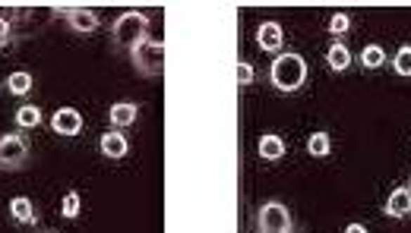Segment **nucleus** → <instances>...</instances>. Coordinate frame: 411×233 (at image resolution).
Wrapping results in <instances>:
<instances>
[{"label": "nucleus", "instance_id": "1", "mask_svg": "<svg viewBox=\"0 0 411 233\" xmlns=\"http://www.w3.org/2000/svg\"><path fill=\"white\" fill-rule=\"evenodd\" d=\"M269 79L278 92H297L307 82V60L301 54H282L272 60Z\"/></svg>", "mask_w": 411, "mask_h": 233}, {"label": "nucleus", "instance_id": "2", "mask_svg": "<svg viewBox=\"0 0 411 233\" xmlns=\"http://www.w3.org/2000/svg\"><path fill=\"white\" fill-rule=\"evenodd\" d=\"M145 31H149V19H145V13H124V16L114 22V41L120 44V48H136L139 41L145 38Z\"/></svg>", "mask_w": 411, "mask_h": 233}, {"label": "nucleus", "instance_id": "3", "mask_svg": "<svg viewBox=\"0 0 411 233\" xmlns=\"http://www.w3.org/2000/svg\"><path fill=\"white\" fill-rule=\"evenodd\" d=\"M162 54H164V44H162V41H152L149 35H145L143 41H139L136 48L130 50L133 63H136L139 73H145V76L162 73Z\"/></svg>", "mask_w": 411, "mask_h": 233}, {"label": "nucleus", "instance_id": "4", "mask_svg": "<svg viewBox=\"0 0 411 233\" xmlns=\"http://www.w3.org/2000/svg\"><path fill=\"white\" fill-rule=\"evenodd\" d=\"M29 161V142L16 132L0 136V170H19Z\"/></svg>", "mask_w": 411, "mask_h": 233}, {"label": "nucleus", "instance_id": "5", "mask_svg": "<svg viewBox=\"0 0 411 233\" xmlns=\"http://www.w3.org/2000/svg\"><path fill=\"white\" fill-rule=\"evenodd\" d=\"M259 233H291V214L282 202H266L259 208Z\"/></svg>", "mask_w": 411, "mask_h": 233}, {"label": "nucleus", "instance_id": "6", "mask_svg": "<svg viewBox=\"0 0 411 233\" xmlns=\"http://www.w3.org/2000/svg\"><path fill=\"white\" fill-rule=\"evenodd\" d=\"M51 129H54L57 136H79L82 113L76 111V107H60V111H54V117H51Z\"/></svg>", "mask_w": 411, "mask_h": 233}, {"label": "nucleus", "instance_id": "7", "mask_svg": "<svg viewBox=\"0 0 411 233\" xmlns=\"http://www.w3.org/2000/svg\"><path fill=\"white\" fill-rule=\"evenodd\" d=\"M67 16L70 29L79 31V35H92L95 29H98V16H95L92 10H82V6H73V10H57Z\"/></svg>", "mask_w": 411, "mask_h": 233}, {"label": "nucleus", "instance_id": "8", "mask_svg": "<svg viewBox=\"0 0 411 233\" xmlns=\"http://www.w3.org/2000/svg\"><path fill=\"white\" fill-rule=\"evenodd\" d=\"M282 41H285V31H282V25L272 22V19L256 29V44L266 54H278V50H282Z\"/></svg>", "mask_w": 411, "mask_h": 233}, {"label": "nucleus", "instance_id": "9", "mask_svg": "<svg viewBox=\"0 0 411 233\" xmlns=\"http://www.w3.org/2000/svg\"><path fill=\"white\" fill-rule=\"evenodd\" d=\"M386 214H389V218H408V214H411V192H408V186L392 189L389 199H386Z\"/></svg>", "mask_w": 411, "mask_h": 233}, {"label": "nucleus", "instance_id": "10", "mask_svg": "<svg viewBox=\"0 0 411 233\" xmlns=\"http://www.w3.org/2000/svg\"><path fill=\"white\" fill-rule=\"evenodd\" d=\"M126 151H130V142H126L124 132H105L101 136V155L105 157L117 161V157H126Z\"/></svg>", "mask_w": 411, "mask_h": 233}, {"label": "nucleus", "instance_id": "11", "mask_svg": "<svg viewBox=\"0 0 411 233\" xmlns=\"http://www.w3.org/2000/svg\"><path fill=\"white\" fill-rule=\"evenodd\" d=\"M10 214L16 224H35V205H32V199H25V195H16V199L10 202Z\"/></svg>", "mask_w": 411, "mask_h": 233}, {"label": "nucleus", "instance_id": "12", "mask_svg": "<svg viewBox=\"0 0 411 233\" xmlns=\"http://www.w3.org/2000/svg\"><path fill=\"white\" fill-rule=\"evenodd\" d=\"M136 104H130V101H117V104H111V111H107V120H111V126H130L133 120H136Z\"/></svg>", "mask_w": 411, "mask_h": 233}, {"label": "nucleus", "instance_id": "13", "mask_svg": "<svg viewBox=\"0 0 411 233\" xmlns=\"http://www.w3.org/2000/svg\"><path fill=\"white\" fill-rule=\"evenodd\" d=\"M282 155H285L282 136H272V132H266V136L259 139V157H266V161H278Z\"/></svg>", "mask_w": 411, "mask_h": 233}, {"label": "nucleus", "instance_id": "14", "mask_svg": "<svg viewBox=\"0 0 411 233\" xmlns=\"http://www.w3.org/2000/svg\"><path fill=\"white\" fill-rule=\"evenodd\" d=\"M326 63L335 69V73H341V69L351 66V50H348L345 44H332V48H329V54H326Z\"/></svg>", "mask_w": 411, "mask_h": 233}, {"label": "nucleus", "instance_id": "15", "mask_svg": "<svg viewBox=\"0 0 411 233\" xmlns=\"http://www.w3.org/2000/svg\"><path fill=\"white\" fill-rule=\"evenodd\" d=\"M329 151H332V139H329V132H313V136L307 139V155L310 157H326Z\"/></svg>", "mask_w": 411, "mask_h": 233}, {"label": "nucleus", "instance_id": "16", "mask_svg": "<svg viewBox=\"0 0 411 233\" xmlns=\"http://www.w3.org/2000/svg\"><path fill=\"white\" fill-rule=\"evenodd\" d=\"M16 123L22 126V129H35V126L41 123V111H38L35 104H22L16 111Z\"/></svg>", "mask_w": 411, "mask_h": 233}, {"label": "nucleus", "instance_id": "17", "mask_svg": "<svg viewBox=\"0 0 411 233\" xmlns=\"http://www.w3.org/2000/svg\"><path fill=\"white\" fill-rule=\"evenodd\" d=\"M6 88H10L13 94H29L32 92V76L22 73V69H16V73H10V79H6Z\"/></svg>", "mask_w": 411, "mask_h": 233}, {"label": "nucleus", "instance_id": "18", "mask_svg": "<svg viewBox=\"0 0 411 233\" xmlns=\"http://www.w3.org/2000/svg\"><path fill=\"white\" fill-rule=\"evenodd\" d=\"M383 60H386V54H383V48H379V44H367V48L360 50V63H364L367 69L383 66Z\"/></svg>", "mask_w": 411, "mask_h": 233}, {"label": "nucleus", "instance_id": "19", "mask_svg": "<svg viewBox=\"0 0 411 233\" xmlns=\"http://www.w3.org/2000/svg\"><path fill=\"white\" fill-rule=\"evenodd\" d=\"M79 208H82V199H79V192H67L63 195V202H60V214L63 218H79Z\"/></svg>", "mask_w": 411, "mask_h": 233}, {"label": "nucleus", "instance_id": "20", "mask_svg": "<svg viewBox=\"0 0 411 233\" xmlns=\"http://www.w3.org/2000/svg\"><path fill=\"white\" fill-rule=\"evenodd\" d=\"M396 73L398 76H411V48L408 44L398 48V54H396Z\"/></svg>", "mask_w": 411, "mask_h": 233}, {"label": "nucleus", "instance_id": "21", "mask_svg": "<svg viewBox=\"0 0 411 233\" xmlns=\"http://www.w3.org/2000/svg\"><path fill=\"white\" fill-rule=\"evenodd\" d=\"M348 25H351V19H348L345 13H335V16L329 19V31H332V35H345Z\"/></svg>", "mask_w": 411, "mask_h": 233}, {"label": "nucleus", "instance_id": "22", "mask_svg": "<svg viewBox=\"0 0 411 233\" xmlns=\"http://www.w3.org/2000/svg\"><path fill=\"white\" fill-rule=\"evenodd\" d=\"M234 73H237V85H250V82H253V66H250V63L240 60L237 66H234Z\"/></svg>", "mask_w": 411, "mask_h": 233}, {"label": "nucleus", "instance_id": "23", "mask_svg": "<svg viewBox=\"0 0 411 233\" xmlns=\"http://www.w3.org/2000/svg\"><path fill=\"white\" fill-rule=\"evenodd\" d=\"M13 41V22L10 19H0V50Z\"/></svg>", "mask_w": 411, "mask_h": 233}, {"label": "nucleus", "instance_id": "24", "mask_svg": "<svg viewBox=\"0 0 411 233\" xmlns=\"http://www.w3.org/2000/svg\"><path fill=\"white\" fill-rule=\"evenodd\" d=\"M345 233H367V227H364V224H348Z\"/></svg>", "mask_w": 411, "mask_h": 233}]
</instances>
